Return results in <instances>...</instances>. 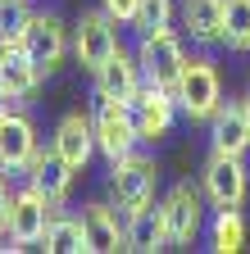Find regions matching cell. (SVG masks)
<instances>
[{
	"instance_id": "10",
	"label": "cell",
	"mask_w": 250,
	"mask_h": 254,
	"mask_svg": "<svg viewBox=\"0 0 250 254\" xmlns=\"http://www.w3.org/2000/svg\"><path fill=\"white\" fill-rule=\"evenodd\" d=\"M132 118H137V132L141 141H160L168 127H173V114H177V95L168 86H155V82H141V91L132 95Z\"/></svg>"
},
{
	"instance_id": "15",
	"label": "cell",
	"mask_w": 250,
	"mask_h": 254,
	"mask_svg": "<svg viewBox=\"0 0 250 254\" xmlns=\"http://www.w3.org/2000/svg\"><path fill=\"white\" fill-rule=\"evenodd\" d=\"M209 145L223 150V154H246L250 150V114H246V100H223L209 118Z\"/></svg>"
},
{
	"instance_id": "3",
	"label": "cell",
	"mask_w": 250,
	"mask_h": 254,
	"mask_svg": "<svg viewBox=\"0 0 250 254\" xmlns=\"http://www.w3.org/2000/svg\"><path fill=\"white\" fill-rule=\"evenodd\" d=\"M205 195L214 200V209H241L246 190H250V168H246V154H223V150H209L205 159V173H200Z\"/></svg>"
},
{
	"instance_id": "14",
	"label": "cell",
	"mask_w": 250,
	"mask_h": 254,
	"mask_svg": "<svg viewBox=\"0 0 250 254\" xmlns=\"http://www.w3.org/2000/svg\"><path fill=\"white\" fill-rule=\"evenodd\" d=\"M73 173H78V168H73V164H69V159L59 154L55 145H50V150H41V154L32 159V164H27V182H32V186L41 190V195H46V200H50L55 209H59V204L69 200Z\"/></svg>"
},
{
	"instance_id": "9",
	"label": "cell",
	"mask_w": 250,
	"mask_h": 254,
	"mask_svg": "<svg viewBox=\"0 0 250 254\" xmlns=\"http://www.w3.org/2000/svg\"><path fill=\"white\" fill-rule=\"evenodd\" d=\"M18 46H23V55L32 59L41 73H50L69 55V27L59 23V14H32V23H27V32H23Z\"/></svg>"
},
{
	"instance_id": "24",
	"label": "cell",
	"mask_w": 250,
	"mask_h": 254,
	"mask_svg": "<svg viewBox=\"0 0 250 254\" xmlns=\"http://www.w3.org/2000/svg\"><path fill=\"white\" fill-rule=\"evenodd\" d=\"M168 23H173V0H141V5H137V18H132L137 32H160Z\"/></svg>"
},
{
	"instance_id": "19",
	"label": "cell",
	"mask_w": 250,
	"mask_h": 254,
	"mask_svg": "<svg viewBox=\"0 0 250 254\" xmlns=\"http://www.w3.org/2000/svg\"><path fill=\"white\" fill-rule=\"evenodd\" d=\"M0 82L14 100H27L41 82V68L23 55V46H0Z\"/></svg>"
},
{
	"instance_id": "23",
	"label": "cell",
	"mask_w": 250,
	"mask_h": 254,
	"mask_svg": "<svg viewBox=\"0 0 250 254\" xmlns=\"http://www.w3.org/2000/svg\"><path fill=\"white\" fill-rule=\"evenodd\" d=\"M27 23H32V5L27 0H0V46H18Z\"/></svg>"
},
{
	"instance_id": "12",
	"label": "cell",
	"mask_w": 250,
	"mask_h": 254,
	"mask_svg": "<svg viewBox=\"0 0 250 254\" xmlns=\"http://www.w3.org/2000/svg\"><path fill=\"white\" fill-rule=\"evenodd\" d=\"M50 145L69 159V164L82 173L86 164H91V154H96L100 145H96V123H91V114H64L59 118V127H55V136H50Z\"/></svg>"
},
{
	"instance_id": "25",
	"label": "cell",
	"mask_w": 250,
	"mask_h": 254,
	"mask_svg": "<svg viewBox=\"0 0 250 254\" xmlns=\"http://www.w3.org/2000/svg\"><path fill=\"white\" fill-rule=\"evenodd\" d=\"M137 5H141V0H100V9H105L114 23H132V18H137Z\"/></svg>"
},
{
	"instance_id": "11",
	"label": "cell",
	"mask_w": 250,
	"mask_h": 254,
	"mask_svg": "<svg viewBox=\"0 0 250 254\" xmlns=\"http://www.w3.org/2000/svg\"><path fill=\"white\" fill-rule=\"evenodd\" d=\"M37 154H41V145H37L32 118L9 109L5 118H0V168H5V173H18V168L32 164Z\"/></svg>"
},
{
	"instance_id": "7",
	"label": "cell",
	"mask_w": 250,
	"mask_h": 254,
	"mask_svg": "<svg viewBox=\"0 0 250 254\" xmlns=\"http://www.w3.org/2000/svg\"><path fill=\"white\" fill-rule=\"evenodd\" d=\"M160 209H164V222H168V241L173 245H191L200 236V222H205V186L177 182L160 200Z\"/></svg>"
},
{
	"instance_id": "5",
	"label": "cell",
	"mask_w": 250,
	"mask_h": 254,
	"mask_svg": "<svg viewBox=\"0 0 250 254\" xmlns=\"http://www.w3.org/2000/svg\"><path fill=\"white\" fill-rule=\"evenodd\" d=\"M91 123H96V145H100V154L109 159V164H114V159H123V154H132L137 141H141L128 100L100 95V105H96V114H91Z\"/></svg>"
},
{
	"instance_id": "6",
	"label": "cell",
	"mask_w": 250,
	"mask_h": 254,
	"mask_svg": "<svg viewBox=\"0 0 250 254\" xmlns=\"http://www.w3.org/2000/svg\"><path fill=\"white\" fill-rule=\"evenodd\" d=\"M50 218H55V204L32 182H27L23 190H14V204H9V241H14V250H27V245L46 241Z\"/></svg>"
},
{
	"instance_id": "27",
	"label": "cell",
	"mask_w": 250,
	"mask_h": 254,
	"mask_svg": "<svg viewBox=\"0 0 250 254\" xmlns=\"http://www.w3.org/2000/svg\"><path fill=\"white\" fill-rule=\"evenodd\" d=\"M9 105H14V95L5 91V82H0V118H5V114H9Z\"/></svg>"
},
{
	"instance_id": "21",
	"label": "cell",
	"mask_w": 250,
	"mask_h": 254,
	"mask_svg": "<svg viewBox=\"0 0 250 254\" xmlns=\"http://www.w3.org/2000/svg\"><path fill=\"white\" fill-rule=\"evenodd\" d=\"M209 245H214L218 254L246 250V218H241V209H218L214 227H209Z\"/></svg>"
},
{
	"instance_id": "13",
	"label": "cell",
	"mask_w": 250,
	"mask_h": 254,
	"mask_svg": "<svg viewBox=\"0 0 250 254\" xmlns=\"http://www.w3.org/2000/svg\"><path fill=\"white\" fill-rule=\"evenodd\" d=\"M91 77H96V95H114V100H132V95L141 91V82H146L141 59L128 55L123 46H118V50H114V55L100 64V68L91 73Z\"/></svg>"
},
{
	"instance_id": "16",
	"label": "cell",
	"mask_w": 250,
	"mask_h": 254,
	"mask_svg": "<svg viewBox=\"0 0 250 254\" xmlns=\"http://www.w3.org/2000/svg\"><path fill=\"white\" fill-rule=\"evenodd\" d=\"M82 227H86V245H91V254L128 250V222H118L109 204H86V209H82Z\"/></svg>"
},
{
	"instance_id": "2",
	"label": "cell",
	"mask_w": 250,
	"mask_h": 254,
	"mask_svg": "<svg viewBox=\"0 0 250 254\" xmlns=\"http://www.w3.org/2000/svg\"><path fill=\"white\" fill-rule=\"evenodd\" d=\"M155 177H160V168H155V159L146 154H123L109 164V200L123 209V213H132L141 204L155 200Z\"/></svg>"
},
{
	"instance_id": "20",
	"label": "cell",
	"mask_w": 250,
	"mask_h": 254,
	"mask_svg": "<svg viewBox=\"0 0 250 254\" xmlns=\"http://www.w3.org/2000/svg\"><path fill=\"white\" fill-rule=\"evenodd\" d=\"M46 250H50V254H82V250H91V245H86V227H82V218L55 213V218H50V227H46Z\"/></svg>"
},
{
	"instance_id": "17",
	"label": "cell",
	"mask_w": 250,
	"mask_h": 254,
	"mask_svg": "<svg viewBox=\"0 0 250 254\" xmlns=\"http://www.w3.org/2000/svg\"><path fill=\"white\" fill-rule=\"evenodd\" d=\"M223 14H228V0H182V27L196 46L223 41Z\"/></svg>"
},
{
	"instance_id": "1",
	"label": "cell",
	"mask_w": 250,
	"mask_h": 254,
	"mask_svg": "<svg viewBox=\"0 0 250 254\" xmlns=\"http://www.w3.org/2000/svg\"><path fill=\"white\" fill-rule=\"evenodd\" d=\"M173 95H177V109L186 118L209 123L218 109H223V82H218V68L205 55H191L186 68H182V77H177V86H173Z\"/></svg>"
},
{
	"instance_id": "18",
	"label": "cell",
	"mask_w": 250,
	"mask_h": 254,
	"mask_svg": "<svg viewBox=\"0 0 250 254\" xmlns=\"http://www.w3.org/2000/svg\"><path fill=\"white\" fill-rule=\"evenodd\" d=\"M173 241H168V222H164V209L160 204H141V209H132L128 213V250H137V254H155V250H168Z\"/></svg>"
},
{
	"instance_id": "4",
	"label": "cell",
	"mask_w": 250,
	"mask_h": 254,
	"mask_svg": "<svg viewBox=\"0 0 250 254\" xmlns=\"http://www.w3.org/2000/svg\"><path fill=\"white\" fill-rule=\"evenodd\" d=\"M137 59H141V73L146 82L155 86H177L182 68H186V50H182V37L173 27H160V32H141V46H137Z\"/></svg>"
},
{
	"instance_id": "26",
	"label": "cell",
	"mask_w": 250,
	"mask_h": 254,
	"mask_svg": "<svg viewBox=\"0 0 250 254\" xmlns=\"http://www.w3.org/2000/svg\"><path fill=\"white\" fill-rule=\"evenodd\" d=\"M9 204H14V190L5 182V168H0V236H9Z\"/></svg>"
},
{
	"instance_id": "8",
	"label": "cell",
	"mask_w": 250,
	"mask_h": 254,
	"mask_svg": "<svg viewBox=\"0 0 250 254\" xmlns=\"http://www.w3.org/2000/svg\"><path fill=\"white\" fill-rule=\"evenodd\" d=\"M118 50V32H114V18L105 9H86L78 23H73V55L86 73H96L100 64Z\"/></svg>"
},
{
	"instance_id": "22",
	"label": "cell",
	"mask_w": 250,
	"mask_h": 254,
	"mask_svg": "<svg viewBox=\"0 0 250 254\" xmlns=\"http://www.w3.org/2000/svg\"><path fill=\"white\" fill-rule=\"evenodd\" d=\"M223 46L228 50H250V0H228L223 14Z\"/></svg>"
}]
</instances>
